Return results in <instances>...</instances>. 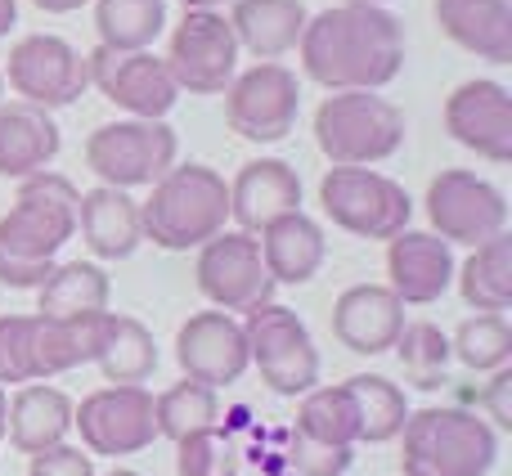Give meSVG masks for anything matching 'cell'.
Instances as JSON below:
<instances>
[{"instance_id":"d6986e66","label":"cell","mask_w":512,"mask_h":476,"mask_svg":"<svg viewBox=\"0 0 512 476\" xmlns=\"http://www.w3.org/2000/svg\"><path fill=\"white\" fill-rule=\"evenodd\" d=\"M405 328V301L387 283H355L333 301V337L355 355H382Z\"/></svg>"},{"instance_id":"83f0119b","label":"cell","mask_w":512,"mask_h":476,"mask_svg":"<svg viewBox=\"0 0 512 476\" xmlns=\"http://www.w3.org/2000/svg\"><path fill=\"white\" fill-rule=\"evenodd\" d=\"M95 364L108 387H144V382L153 378V369H158V342H153V333L140 319L108 310L104 342H99Z\"/></svg>"},{"instance_id":"1f68e13d","label":"cell","mask_w":512,"mask_h":476,"mask_svg":"<svg viewBox=\"0 0 512 476\" xmlns=\"http://www.w3.org/2000/svg\"><path fill=\"white\" fill-rule=\"evenodd\" d=\"M167 27V0H95V32L104 50H149Z\"/></svg>"},{"instance_id":"5b68a950","label":"cell","mask_w":512,"mask_h":476,"mask_svg":"<svg viewBox=\"0 0 512 476\" xmlns=\"http://www.w3.org/2000/svg\"><path fill=\"white\" fill-rule=\"evenodd\" d=\"M315 144L333 167H378L405 144V113L378 90H333L315 108Z\"/></svg>"},{"instance_id":"ab89813d","label":"cell","mask_w":512,"mask_h":476,"mask_svg":"<svg viewBox=\"0 0 512 476\" xmlns=\"http://www.w3.org/2000/svg\"><path fill=\"white\" fill-rule=\"evenodd\" d=\"M27 476H95V463H90V454L77 450V445H54V450H45V454H32Z\"/></svg>"},{"instance_id":"603a6c76","label":"cell","mask_w":512,"mask_h":476,"mask_svg":"<svg viewBox=\"0 0 512 476\" xmlns=\"http://www.w3.org/2000/svg\"><path fill=\"white\" fill-rule=\"evenodd\" d=\"M256 247H261L265 274L274 283H288V288L310 283L324 270V256H328V238L319 230V221H310L306 212H288L279 221H270L256 234Z\"/></svg>"},{"instance_id":"f6af8a7d","label":"cell","mask_w":512,"mask_h":476,"mask_svg":"<svg viewBox=\"0 0 512 476\" xmlns=\"http://www.w3.org/2000/svg\"><path fill=\"white\" fill-rule=\"evenodd\" d=\"M5 418H9V396H5V387H0V441H5Z\"/></svg>"},{"instance_id":"ac0fdd59","label":"cell","mask_w":512,"mask_h":476,"mask_svg":"<svg viewBox=\"0 0 512 476\" xmlns=\"http://www.w3.org/2000/svg\"><path fill=\"white\" fill-rule=\"evenodd\" d=\"M454 283V252L432 230H400L387 238V288L405 306H432Z\"/></svg>"},{"instance_id":"74e56055","label":"cell","mask_w":512,"mask_h":476,"mask_svg":"<svg viewBox=\"0 0 512 476\" xmlns=\"http://www.w3.org/2000/svg\"><path fill=\"white\" fill-rule=\"evenodd\" d=\"M32 319L36 315H0V387H27V382H36Z\"/></svg>"},{"instance_id":"4dcf8cb0","label":"cell","mask_w":512,"mask_h":476,"mask_svg":"<svg viewBox=\"0 0 512 476\" xmlns=\"http://www.w3.org/2000/svg\"><path fill=\"white\" fill-rule=\"evenodd\" d=\"M297 436L306 441H324V445H346L355 450L360 445V409H355V396L346 382H333V387H310L297 405Z\"/></svg>"},{"instance_id":"ffe728a7","label":"cell","mask_w":512,"mask_h":476,"mask_svg":"<svg viewBox=\"0 0 512 476\" xmlns=\"http://www.w3.org/2000/svg\"><path fill=\"white\" fill-rule=\"evenodd\" d=\"M288 212H301V176L283 158L243 162V171L230 180V221L243 234H261L270 221Z\"/></svg>"},{"instance_id":"cb8c5ba5","label":"cell","mask_w":512,"mask_h":476,"mask_svg":"<svg viewBox=\"0 0 512 476\" xmlns=\"http://www.w3.org/2000/svg\"><path fill=\"white\" fill-rule=\"evenodd\" d=\"M59 149H63V135L45 108L23 104V99L0 104V176L27 180L36 171H50Z\"/></svg>"},{"instance_id":"7dc6e473","label":"cell","mask_w":512,"mask_h":476,"mask_svg":"<svg viewBox=\"0 0 512 476\" xmlns=\"http://www.w3.org/2000/svg\"><path fill=\"white\" fill-rule=\"evenodd\" d=\"M346 5H387V0H346Z\"/></svg>"},{"instance_id":"7bdbcfd3","label":"cell","mask_w":512,"mask_h":476,"mask_svg":"<svg viewBox=\"0 0 512 476\" xmlns=\"http://www.w3.org/2000/svg\"><path fill=\"white\" fill-rule=\"evenodd\" d=\"M14 23H18V0H0V41L14 32Z\"/></svg>"},{"instance_id":"8d00e7d4","label":"cell","mask_w":512,"mask_h":476,"mask_svg":"<svg viewBox=\"0 0 512 476\" xmlns=\"http://www.w3.org/2000/svg\"><path fill=\"white\" fill-rule=\"evenodd\" d=\"M176 472L180 476H234L239 472V454H234L230 436H221V427H207V432L176 441Z\"/></svg>"},{"instance_id":"d6a6232c","label":"cell","mask_w":512,"mask_h":476,"mask_svg":"<svg viewBox=\"0 0 512 476\" xmlns=\"http://www.w3.org/2000/svg\"><path fill=\"white\" fill-rule=\"evenodd\" d=\"M346 387H351L355 409H360V441H369V445L396 441L409 418L405 391L391 378H382V373H355V378H346Z\"/></svg>"},{"instance_id":"9c48e42d","label":"cell","mask_w":512,"mask_h":476,"mask_svg":"<svg viewBox=\"0 0 512 476\" xmlns=\"http://www.w3.org/2000/svg\"><path fill=\"white\" fill-rule=\"evenodd\" d=\"M0 72H5V86L14 90L23 104H36V108H45V113L77 104L90 86L86 54L54 32L23 36V41L9 50V63Z\"/></svg>"},{"instance_id":"3957f363","label":"cell","mask_w":512,"mask_h":476,"mask_svg":"<svg viewBox=\"0 0 512 476\" xmlns=\"http://www.w3.org/2000/svg\"><path fill=\"white\" fill-rule=\"evenodd\" d=\"M149 189V203H140V230L162 252L203 247L230 225V185L216 167L176 162Z\"/></svg>"},{"instance_id":"30bf717a","label":"cell","mask_w":512,"mask_h":476,"mask_svg":"<svg viewBox=\"0 0 512 476\" xmlns=\"http://www.w3.org/2000/svg\"><path fill=\"white\" fill-rule=\"evenodd\" d=\"M239 41L221 9H185L167 45V72L176 90L189 95H225L239 72Z\"/></svg>"},{"instance_id":"8992f818","label":"cell","mask_w":512,"mask_h":476,"mask_svg":"<svg viewBox=\"0 0 512 476\" xmlns=\"http://www.w3.org/2000/svg\"><path fill=\"white\" fill-rule=\"evenodd\" d=\"M319 207L337 230L355 238H378V243L409 230V216H414L405 185H396L373 167H328L319 180Z\"/></svg>"},{"instance_id":"bcb514c9","label":"cell","mask_w":512,"mask_h":476,"mask_svg":"<svg viewBox=\"0 0 512 476\" xmlns=\"http://www.w3.org/2000/svg\"><path fill=\"white\" fill-rule=\"evenodd\" d=\"M108 476H144V472H135V468H113Z\"/></svg>"},{"instance_id":"f1b7e54d","label":"cell","mask_w":512,"mask_h":476,"mask_svg":"<svg viewBox=\"0 0 512 476\" xmlns=\"http://www.w3.org/2000/svg\"><path fill=\"white\" fill-rule=\"evenodd\" d=\"M113 283H108L104 265L95 261H63L50 270V279L36 288V315L45 319H72V315H95L108 310Z\"/></svg>"},{"instance_id":"44dd1931","label":"cell","mask_w":512,"mask_h":476,"mask_svg":"<svg viewBox=\"0 0 512 476\" xmlns=\"http://www.w3.org/2000/svg\"><path fill=\"white\" fill-rule=\"evenodd\" d=\"M77 234L99 261H126L144 243L140 203L126 189L95 185L77 198Z\"/></svg>"},{"instance_id":"60d3db41","label":"cell","mask_w":512,"mask_h":476,"mask_svg":"<svg viewBox=\"0 0 512 476\" xmlns=\"http://www.w3.org/2000/svg\"><path fill=\"white\" fill-rule=\"evenodd\" d=\"M512 369L504 364V369H495V378L486 382V391L477 396V405L486 409L490 418H495V427H504V432H512Z\"/></svg>"},{"instance_id":"4fadbf2b","label":"cell","mask_w":512,"mask_h":476,"mask_svg":"<svg viewBox=\"0 0 512 476\" xmlns=\"http://www.w3.org/2000/svg\"><path fill=\"white\" fill-rule=\"evenodd\" d=\"M72 427L81 432L86 454L126 459L158 441L149 387H99L81 405H72Z\"/></svg>"},{"instance_id":"484cf974","label":"cell","mask_w":512,"mask_h":476,"mask_svg":"<svg viewBox=\"0 0 512 476\" xmlns=\"http://www.w3.org/2000/svg\"><path fill=\"white\" fill-rule=\"evenodd\" d=\"M72 432V400L68 391L50 387V382H27L14 391L9 400V418H5V436L14 441L18 454H45L54 445H63Z\"/></svg>"},{"instance_id":"ba28073f","label":"cell","mask_w":512,"mask_h":476,"mask_svg":"<svg viewBox=\"0 0 512 476\" xmlns=\"http://www.w3.org/2000/svg\"><path fill=\"white\" fill-rule=\"evenodd\" d=\"M180 158V140L167 122L153 117H122V122L95 126L86 140V167L99 185L113 189H144L162 180Z\"/></svg>"},{"instance_id":"ee69618b","label":"cell","mask_w":512,"mask_h":476,"mask_svg":"<svg viewBox=\"0 0 512 476\" xmlns=\"http://www.w3.org/2000/svg\"><path fill=\"white\" fill-rule=\"evenodd\" d=\"M185 9H221V5H230V0H180Z\"/></svg>"},{"instance_id":"52a82bcc","label":"cell","mask_w":512,"mask_h":476,"mask_svg":"<svg viewBox=\"0 0 512 476\" xmlns=\"http://www.w3.org/2000/svg\"><path fill=\"white\" fill-rule=\"evenodd\" d=\"M243 337H248V364H256L274 396H306L310 387H319V351L297 310L265 301L243 315Z\"/></svg>"},{"instance_id":"6da1fadb","label":"cell","mask_w":512,"mask_h":476,"mask_svg":"<svg viewBox=\"0 0 512 476\" xmlns=\"http://www.w3.org/2000/svg\"><path fill=\"white\" fill-rule=\"evenodd\" d=\"M301 72L333 90H382L405 68V27L387 5H337L306 18Z\"/></svg>"},{"instance_id":"b9f144b4","label":"cell","mask_w":512,"mask_h":476,"mask_svg":"<svg viewBox=\"0 0 512 476\" xmlns=\"http://www.w3.org/2000/svg\"><path fill=\"white\" fill-rule=\"evenodd\" d=\"M41 14H72V9H81V5H90V0H32Z\"/></svg>"},{"instance_id":"836d02e7","label":"cell","mask_w":512,"mask_h":476,"mask_svg":"<svg viewBox=\"0 0 512 476\" xmlns=\"http://www.w3.org/2000/svg\"><path fill=\"white\" fill-rule=\"evenodd\" d=\"M153 423H158V436L185 441V436L221 423V396H216V387L185 378L176 387H167L162 396H153Z\"/></svg>"},{"instance_id":"d4e9b609","label":"cell","mask_w":512,"mask_h":476,"mask_svg":"<svg viewBox=\"0 0 512 476\" xmlns=\"http://www.w3.org/2000/svg\"><path fill=\"white\" fill-rule=\"evenodd\" d=\"M108 310L95 315H72V319H32V373L36 382H50L59 373H72L81 364H95L99 342H104Z\"/></svg>"},{"instance_id":"e575fe53","label":"cell","mask_w":512,"mask_h":476,"mask_svg":"<svg viewBox=\"0 0 512 476\" xmlns=\"http://www.w3.org/2000/svg\"><path fill=\"white\" fill-rule=\"evenodd\" d=\"M450 355L472 373H495L512 364V324L504 315L477 310L472 319H463L459 333L450 342Z\"/></svg>"},{"instance_id":"d590c367","label":"cell","mask_w":512,"mask_h":476,"mask_svg":"<svg viewBox=\"0 0 512 476\" xmlns=\"http://www.w3.org/2000/svg\"><path fill=\"white\" fill-rule=\"evenodd\" d=\"M391 351L400 355V364H405V378L414 382V387L436 391L445 382V364H450V337H445L436 324H427V319H418V324H405Z\"/></svg>"},{"instance_id":"5bb4252c","label":"cell","mask_w":512,"mask_h":476,"mask_svg":"<svg viewBox=\"0 0 512 476\" xmlns=\"http://www.w3.org/2000/svg\"><path fill=\"white\" fill-rule=\"evenodd\" d=\"M279 283L265 274L256 234L243 230H221L198 247V292L212 301L216 310L230 315H248V310L265 306Z\"/></svg>"},{"instance_id":"277c9868","label":"cell","mask_w":512,"mask_h":476,"mask_svg":"<svg viewBox=\"0 0 512 476\" xmlns=\"http://www.w3.org/2000/svg\"><path fill=\"white\" fill-rule=\"evenodd\" d=\"M405 476H486L499 459V432L472 409H418L400 427Z\"/></svg>"},{"instance_id":"f546056e","label":"cell","mask_w":512,"mask_h":476,"mask_svg":"<svg viewBox=\"0 0 512 476\" xmlns=\"http://www.w3.org/2000/svg\"><path fill=\"white\" fill-rule=\"evenodd\" d=\"M459 292L472 310H490L504 315L512 306V234H495L481 247H472V256L463 265H454Z\"/></svg>"},{"instance_id":"9a60e30c","label":"cell","mask_w":512,"mask_h":476,"mask_svg":"<svg viewBox=\"0 0 512 476\" xmlns=\"http://www.w3.org/2000/svg\"><path fill=\"white\" fill-rule=\"evenodd\" d=\"M86 63H90V86H99L108 104H117L131 117H153V122H162L180 99L176 81H171V72H167V59H158L153 50L117 54V50L95 45V50L86 54Z\"/></svg>"},{"instance_id":"e0dca14e","label":"cell","mask_w":512,"mask_h":476,"mask_svg":"<svg viewBox=\"0 0 512 476\" xmlns=\"http://www.w3.org/2000/svg\"><path fill=\"white\" fill-rule=\"evenodd\" d=\"M445 131L486 162H512V95L504 81H463L445 99Z\"/></svg>"},{"instance_id":"4316f807","label":"cell","mask_w":512,"mask_h":476,"mask_svg":"<svg viewBox=\"0 0 512 476\" xmlns=\"http://www.w3.org/2000/svg\"><path fill=\"white\" fill-rule=\"evenodd\" d=\"M306 5L301 0H234V41L261 63H279L288 50H297L306 32Z\"/></svg>"},{"instance_id":"7a4b0ae2","label":"cell","mask_w":512,"mask_h":476,"mask_svg":"<svg viewBox=\"0 0 512 476\" xmlns=\"http://www.w3.org/2000/svg\"><path fill=\"white\" fill-rule=\"evenodd\" d=\"M77 185L59 171H36L18 180V198L0 216V283L5 288H41L59 261L54 256L77 234Z\"/></svg>"},{"instance_id":"c3c4849f","label":"cell","mask_w":512,"mask_h":476,"mask_svg":"<svg viewBox=\"0 0 512 476\" xmlns=\"http://www.w3.org/2000/svg\"><path fill=\"white\" fill-rule=\"evenodd\" d=\"M0 104H5V72H0Z\"/></svg>"},{"instance_id":"7c38bea8","label":"cell","mask_w":512,"mask_h":476,"mask_svg":"<svg viewBox=\"0 0 512 476\" xmlns=\"http://www.w3.org/2000/svg\"><path fill=\"white\" fill-rule=\"evenodd\" d=\"M427 221H432V234L445 243L481 247L486 238L508 230V198L477 171L450 167L427 185Z\"/></svg>"},{"instance_id":"7402d4cb","label":"cell","mask_w":512,"mask_h":476,"mask_svg":"<svg viewBox=\"0 0 512 476\" xmlns=\"http://www.w3.org/2000/svg\"><path fill=\"white\" fill-rule=\"evenodd\" d=\"M436 27L486 63H512V0H436Z\"/></svg>"},{"instance_id":"f35d334b","label":"cell","mask_w":512,"mask_h":476,"mask_svg":"<svg viewBox=\"0 0 512 476\" xmlns=\"http://www.w3.org/2000/svg\"><path fill=\"white\" fill-rule=\"evenodd\" d=\"M355 450H346V445H324V441H306V436L292 432V472L297 476H342L351 468Z\"/></svg>"},{"instance_id":"2e32d148","label":"cell","mask_w":512,"mask_h":476,"mask_svg":"<svg viewBox=\"0 0 512 476\" xmlns=\"http://www.w3.org/2000/svg\"><path fill=\"white\" fill-rule=\"evenodd\" d=\"M176 364L189 382L203 387H230L248 364V337H243V319H234L230 310H198L180 324L176 333Z\"/></svg>"},{"instance_id":"8fae6325","label":"cell","mask_w":512,"mask_h":476,"mask_svg":"<svg viewBox=\"0 0 512 476\" xmlns=\"http://www.w3.org/2000/svg\"><path fill=\"white\" fill-rule=\"evenodd\" d=\"M301 113V81L283 63H256L248 72H234L225 86V122L239 140L279 144L297 126Z\"/></svg>"}]
</instances>
